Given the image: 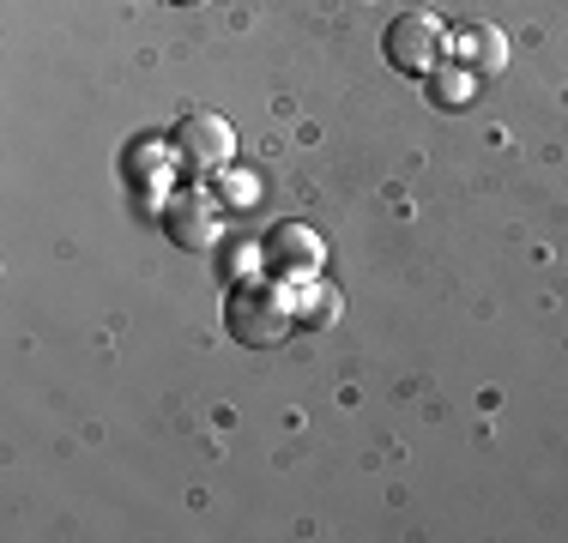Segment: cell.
I'll list each match as a JSON object with an SVG mask.
<instances>
[{"mask_svg": "<svg viewBox=\"0 0 568 543\" xmlns=\"http://www.w3.org/2000/svg\"><path fill=\"white\" fill-rule=\"evenodd\" d=\"M224 320H230V338H236V345H248V350H273L278 338L291 332L296 308H291V296H284L278 284H266V278H242L236 290H230V303H224Z\"/></svg>", "mask_w": 568, "mask_h": 543, "instance_id": "cell-1", "label": "cell"}, {"mask_svg": "<svg viewBox=\"0 0 568 543\" xmlns=\"http://www.w3.org/2000/svg\"><path fill=\"white\" fill-rule=\"evenodd\" d=\"M382 49H387V61H394L399 73L429 79L442 61H448V31H442V19H436V12L412 7V12H399V19L387 24Z\"/></svg>", "mask_w": 568, "mask_h": 543, "instance_id": "cell-2", "label": "cell"}, {"mask_svg": "<svg viewBox=\"0 0 568 543\" xmlns=\"http://www.w3.org/2000/svg\"><path fill=\"white\" fill-rule=\"evenodd\" d=\"M230 152H236V133H230L224 115H206V109L182 115V127H175V157H182L187 170H219V163H230Z\"/></svg>", "mask_w": 568, "mask_h": 543, "instance_id": "cell-3", "label": "cell"}, {"mask_svg": "<svg viewBox=\"0 0 568 543\" xmlns=\"http://www.w3.org/2000/svg\"><path fill=\"white\" fill-rule=\"evenodd\" d=\"M261 260L273 272H284V278H315L321 272V236L308 224H278V229H266Z\"/></svg>", "mask_w": 568, "mask_h": 543, "instance_id": "cell-4", "label": "cell"}, {"mask_svg": "<svg viewBox=\"0 0 568 543\" xmlns=\"http://www.w3.org/2000/svg\"><path fill=\"white\" fill-rule=\"evenodd\" d=\"M164 224L182 248H206V242H219V199L206 187H182V194H170Z\"/></svg>", "mask_w": 568, "mask_h": 543, "instance_id": "cell-5", "label": "cell"}, {"mask_svg": "<svg viewBox=\"0 0 568 543\" xmlns=\"http://www.w3.org/2000/svg\"><path fill=\"white\" fill-rule=\"evenodd\" d=\"M459 66H471V73H503L508 66V43L496 24H471L466 37H459Z\"/></svg>", "mask_w": 568, "mask_h": 543, "instance_id": "cell-6", "label": "cell"}, {"mask_svg": "<svg viewBox=\"0 0 568 543\" xmlns=\"http://www.w3.org/2000/svg\"><path fill=\"white\" fill-rule=\"evenodd\" d=\"M429 79H436V103L459 109V103L471 98V79H478V73H471V66H436Z\"/></svg>", "mask_w": 568, "mask_h": 543, "instance_id": "cell-7", "label": "cell"}, {"mask_svg": "<svg viewBox=\"0 0 568 543\" xmlns=\"http://www.w3.org/2000/svg\"><path fill=\"white\" fill-rule=\"evenodd\" d=\"M303 320L308 326L339 320V296H333V284H308V290H303Z\"/></svg>", "mask_w": 568, "mask_h": 543, "instance_id": "cell-8", "label": "cell"}, {"mask_svg": "<svg viewBox=\"0 0 568 543\" xmlns=\"http://www.w3.org/2000/svg\"><path fill=\"white\" fill-rule=\"evenodd\" d=\"M175 7H206V0H175Z\"/></svg>", "mask_w": 568, "mask_h": 543, "instance_id": "cell-9", "label": "cell"}]
</instances>
